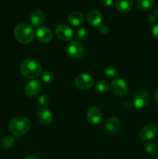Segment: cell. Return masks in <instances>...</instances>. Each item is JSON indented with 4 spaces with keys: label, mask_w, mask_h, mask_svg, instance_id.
<instances>
[{
    "label": "cell",
    "mask_w": 158,
    "mask_h": 159,
    "mask_svg": "<svg viewBox=\"0 0 158 159\" xmlns=\"http://www.w3.org/2000/svg\"><path fill=\"white\" fill-rule=\"evenodd\" d=\"M13 33L15 38L23 44H27L32 42L35 36L33 26L27 23H20L16 25L14 28Z\"/></svg>",
    "instance_id": "6da1fadb"
},
{
    "label": "cell",
    "mask_w": 158,
    "mask_h": 159,
    "mask_svg": "<svg viewBox=\"0 0 158 159\" xmlns=\"http://www.w3.org/2000/svg\"><path fill=\"white\" fill-rule=\"evenodd\" d=\"M30 121L26 116H16L9 122V130L12 135L20 137L30 129Z\"/></svg>",
    "instance_id": "7a4b0ae2"
},
{
    "label": "cell",
    "mask_w": 158,
    "mask_h": 159,
    "mask_svg": "<svg viewBox=\"0 0 158 159\" xmlns=\"http://www.w3.org/2000/svg\"><path fill=\"white\" fill-rule=\"evenodd\" d=\"M42 71V67L34 59H26L20 65V72L26 79H35L38 77Z\"/></svg>",
    "instance_id": "3957f363"
},
{
    "label": "cell",
    "mask_w": 158,
    "mask_h": 159,
    "mask_svg": "<svg viewBox=\"0 0 158 159\" xmlns=\"http://www.w3.org/2000/svg\"><path fill=\"white\" fill-rule=\"evenodd\" d=\"M66 53L69 57L77 59L83 57L84 54H85V49L79 42L73 40L67 45Z\"/></svg>",
    "instance_id": "277c9868"
},
{
    "label": "cell",
    "mask_w": 158,
    "mask_h": 159,
    "mask_svg": "<svg viewBox=\"0 0 158 159\" xmlns=\"http://www.w3.org/2000/svg\"><path fill=\"white\" fill-rule=\"evenodd\" d=\"M94 83L93 78L88 73H81L76 76L74 79V84L79 89L87 90L89 89Z\"/></svg>",
    "instance_id": "5b68a950"
},
{
    "label": "cell",
    "mask_w": 158,
    "mask_h": 159,
    "mask_svg": "<svg viewBox=\"0 0 158 159\" xmlns=\"http://www.w3.org/2000/svg\"><path fill=\"white\" fill-rule=\"evenodd\" d=\"M112 91L117 96H124L128 92V85L123 79L117 78L111 83Z\"/></svg>",
    "instance_id": "8992f818"
},
{
    "label": "cell",
    "mask_w": 158,
    "mask_h": 159,
    "mask_svg": "<svg viewBox=\"0 0 158 159\" xmlns=\"http://www.w3.org/2000/svg\"><path fill=\"white\" fill-rule=\"evenodd\" d=\"M150 96L148 92L145 90H140L134 95L133 98V103L136 108L141 109L145 107L149 103Z\"/></svg>",
    "instance_id": "52a82bcc"
},
{
    "label": "cell",
    "mask_w": 158,
    "mask_h": 159,
    "mask_svg": "<svg viewBox=\"0 0 158 159\" xmlns=\"http://www.w3.org/2000/svg\"><path fill=\"white\" fill-rule=\"evenodd\" d=\"M158 128L153 124H149L144 126L139 131V137L143 141H149L157 135Z\"/></svg>",
    "instance_id": "ba28073f"
},
{
    "label": "cell",
    "mask_w": 158,
    "mask_h": 159,
    "mask_svg": "<svg viewBox=\"0 0 158 159\" xmlns=\"http://www.w3.org/2000/svg\"><path fill=\"white\" fill-rule=\"evenodd\" d=\"M56 35L64 41H68L71 40L73 37V30L69 26L66 24H60L56 28Z\"/></svg>",
    "instance_id": "9c48e42d"
},
{
    "label": "cell",
    "mask_w": 158,
    "mask_h": 159,
    "mask_svg": "<svg viewBox=\"0 0 158 159\" xmlns=\"http://www.w3.org/2000/svg\"><path fill=\"white\" fill-rule=\"evenodd\" d=\"M103 118L102 111L98 107H92L88 109L87 112V119L88 122L93 125H97L100 124Z\"/></svg>",
    "instance_id": "30bf717a"
},
{
    "label": "cell",
    "mask_w": 158,
    "mask_h": 159,
    "mask_svg": "<svg viewBox=\"0 0 158 159\" xmlns=\"http://www.w3.org/2000/svg\"><path fill=\"white\" fill-rule=\"evenodd\" d=\"M41 90V83L38 79L29 81L25 86V93L29 97L37 96Z\"/></svg>",
    "instance_id": "8fae6325"
},
{
    "label": "cell",
    "mask_w": 158,
    "mask_h": 159,
    "mask_svg": "<svg viewBox=\"0 0 158 159\" xmlns=\"http://www.w3.org/2000/svg\"><path fill=\"white\" fill-rule=\"evenodd\" d=\"M37 120L43 125H49L53 120V115L51 112L46 108H40L37 113Z\"/></svg>",
    "instance_id": "7c38bea8"
},
{
    "label": "cell",
    "mask_w": 158,
    "mask_h": 159,
    "mask_svg": "<svg viewBox=\"0 0 158 159\" xmlns=\"http://www.w3.org/2000/svg\"><path fill=\"white\" fill-rule=\"evenodd\" d=\"M102 15L99 10L91 9L87 14V20L88 23L93 26H100L102 23Z\"/></svg>",
    "instance_id": "4fadbf2b"
},
{
    "label": "cell",
    "mask_w": 158,
    "mask_h": 159,
    "mask_svg": "<svg viewBox=\"0 0 158 159\" xmlns=\"http://www.w3.org/2000/svg\"><path fill=\"white\" fill-rule=\"evenodd\" d=\"M37 38L42 43H48L51 40L53 37L52 31L50 29L46 26H41L39 29H37L36 32Z\"/></svg>",
    "instance_id": "5bb4252c"
},
{
    "label": "cell",
    "mask_w": 158,
    "mask_h": 159,
    "mask_svg": "<svg viewBox=\"0 0 158 159\" xmlns=\"http://www.w3.org/2000/svg\"><path fill=\"white\" fill-rule=\"evenodd\" d=\"M45 16L43 11L36 10L32 12L29 17V21L31 25L34 26H39L42 25L44 22Z\"/></svg>",
    "instance_id": "9a60e30c"
},
{
    "label": "cell",
    "mask_w": 158,
    "mask_h": 159,
    "mask_svg": "<svg viewBox=\"0 0 158 159\" xmlns=\"http://www.w3.org/2000/svg\"><path fill=\"white\" fill-rule=\"evenodd\" d=\"M68 22L74 26H80L83 23L85 18L84 16L79 12H72L68 16Z\"/></svg>",
    "instance_id": "2e32d148"
},
{
    "label": "cell",
    "mask_w": 158,
    "mask_h": 159,
    "mask_svg": "<svg viewBox=\"0 0 158 159\" xmlns=\"http://www.w3.org/2000/svg\"><path fill=\"white\" fill-rule=\"evenodd\" d=\"M119 127H120V122H119V119L115 117V116L108 118L105 123V127H106L107 130L110 133L116 132L119 130Z\"/></svg>",
    "instance_id": "e0dca14e"
},
{
    "label": "cell",
    "mask_w": 158,
    "mask_h": 159,
    "mask_svg": "<svg viewBox=\"0 0 158 159\" xmlns=\"http://www.w3.org/2000/svg\"><path fill=\"white\" fill-rule=\"evenodd\" d=\"M133 3L134 2L132 1V0H129V1H116L115 2L116 5V8L121 12H128L131 10V9L133 8Z\"/></svg>",
    "instance_id": "ac0fdd59"
},
{
    "label": "cell",
    "mask_w": 158,
    "mask_h": 159,
    "mask_svg": "<svg viewBox=\"0 0 158 159\" xmlns=\"http://www.w3.org/2000/svg\"><path fill=\"white\" fill-rule=\"evenodd\" d=\"M136 7L141 10H147L153 7L155 5L153 0H138L136 2Z\"/></svg>",
    "instance_id": "d6986e66"
},
{
    "label": "cell",
    "mask_w": 158,
    "mask_h": 159,
    "mask_svg": "<svg viewBox=\"0 0 158 159\" xmlns=\"http://www.w3.org/2000/svg\"><path fill=\"white\" fill-rule=\"evenodd\" d=\"M14 142V138L11 136H6L1 140V142H0V145L2 148L3 149H9L10 148L12 147Z\"/></svg>",
    "instance_id": "ffe728a7"
},
{
    "label": "cell",
    "mask_w": 158,
    "mask_h": 159,
    "mask_svg": "<svg viewBox=\"0 0 158 159\" xmlns=\"http://www.w3.org/2000/svg\"><path fill=\"white\" fill-rule=\"evenodd\" d=\"M95 89L97 91L99 92V93H106V92H108V90L109 89V85H108V83L106 81L100 80L96 83Z\"/></svg>",
    "instance_id": "44dd1931"
},
{
    "label": "cell",
    "mask_w": 158,
    "mask_h": 159,
    "mask_svg": "<svg viewBox=\"0 0 158 159\" xmlns=\"http://www.w3.org/2000/svg\"><path fill=\"white\" fill-rule=\"evenodd\" d=\"M42 80L47 85H50L54 82V76L50 71H44L42 73Z\"/></svg>",
    "instance_id": "7402d4cb"
},
{
    "label": "cell",
    "mask_w": 158,
    "mask_h": 159,
    "mask_svg": "<svg viewBox=\"0 0 158 159\" xmlns=\"http://www.w3.org/2000/svg\"><path fill=\"white\" fill-rule=\"evenodd\" d=\"M146 152L150 155H154L158 152V146L153 142H147L144 145Z\"/></svg>",
    "instance_id": "603a6c76"
},
{
    "label": "cell",
    "mask_w": 158,
    "mask_h": 159,
    "mask_svg": "<svg viewBox=\"0 0 158 159\" xmlns=\"http://www.w3.org/2000/svg\"><path fill=\"white\" fill-rule=\"evenodd\" d=\"M104 73L108 78H114L118 75V70L113 66H108L104 70Z\"/></svg>",
    "instance_id": "cb8c5ba5"
},
{
    "label": "cell",
    "mask_w": 158,
    "mask_h": 159,
    "mask_svg": "<svg viewBox=\"0 0 158 159\" xmlns=\"http://www.w3.org/2000/svg\"><path fill=\"white\" fill-rule=\"evenodd\" d=\"M88 37V30L85 27L79 28L76 33V37L78 40L81 41V40H85Z\"/></svg>",
    "instance_id": "d4e9b609"
},
{
    "label": "cell",
    "mask_w": 158,
    "mask_h": 159,
    "mask_svg": "<svg viewBox=\"0 0 158 159\" xmlns=\"http://www.w3.org/2000/svg\"><path fill=\"white\" fill-rule=\"evenodd\" d=\"M50 102V97L46 94L41 95L39 98V103L43 107H46L49 104Z\"/></svg>",
    "instance_id": "484cf974"
},
{
    "label": "cell",
    "mask_w": 158,
    "mask_h": 159,
    "mask_svg": "<svg viewBox=\"0 0 158 159\" xmlns=\"http://www.w3.org/2000/svg\"><path fill=\"white\" fill-rule=\"evenodd\" d=\"M109 31V28L107 25L105 24H102L99 26V32L102 34H107Z\"/></svg>",
    "instance_id": "4316f807"
},
{
    "label": "cell",
    "mask_w": 158,
    "mask_h": 159,
    "mask_svg": "<svg viewBox=\"0 0 158 159\" xmlns=\"http://www.w3.org/2000/svg\"><path fill=\"white\" fill-rule=\"evenodd\" d=\"M99 3L101 4L102 6H105V7H108V6H111L113 3V2L112 0H100Z\"/></svg>",
    "instance_id": "83f0119b"
},
{
    "label": "cell",
    "mask_w": 158,
    "mask_h": 159,
    "mask_svg": "<svg viewBox=\"0 0 158 159\" xmlns=\"http://www.w3.org/2000/svg\"><path fill=\"white\" fill-rule=\"evenodd\" d=\"M152 34L153 37L158 40V24H155L152 28Z\"/></svg>",
    "instance_id": "f1b7e54d"
},
{
    "label": "cell",
    "mask_w": 158,
    "mask_h": 159,
    "mask_svg": "<svg viewBox=\"0 0 158 159\" xmlns=\"http://www.w3.org/2000/svg\"><path fill=\"white\" fill-rule=\"evenodd\" d=\"M147 20H148V22L150 23H151V24H153V23H155V22H156V17L155 15H150L148 16V18H147Z\"/></svg>",
    "instance_id": "f546056e"
},
{
    "label": "cell",
    "mask_w": 158,
    "mask_h": 159,
    "mask_svg": "<svg viewBox=\"0 0 158 159\" xmlns=\"http://www.w3.org/2000/svg\"><path fill=\"white\" fill-rule=\"evenodd\" d=\"M154 99L156 100V102H158V89L154 93Z\"/></svg>",
    "instance_id": "4dcf8cb0"
},
{
    "label": "cell",
    "mask_w": 158,
    "mask_h": 159,
    "mask_svg": "<svg viewBox=\"0 0 158 159\" xmlns=\"http://www.w3.org/2000/svg\"><path fill=\"white\" fill-rule=\"evenodd\" d=\"M154 13H155V16H156V17H157L158 18V6L154 9Z\"/></svg>",
    "instance_id": "1f68e13d"
},
{
    "label": "cell",
    "mask_w": 158,
    "mask_h": 159,
    "mask_svg": "<svg viewBox=\"0 0 158 159\" xmlns=\"http://www.w3.org/2000/svg\"><path fill=\"white\" fill-rule=\"evenodd\" d=\"M25 159H38V158L35 156H29V157H26Z\"/></svg>",
    "instance_id": "d6a6232c"
}]
</instances>
